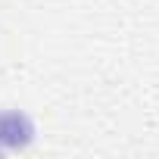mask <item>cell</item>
Listing matches in <instances>:
<instances>
[{
	"mask_svg": "<svg viewBox=\"0 0 159 159\" xmlns=\"http://www.w3.org/2000/svg\"><path fill=\"white\" fill-rule=\"evenodd\" d=\"M34 137V125L22 112H0V143L3 147H25Z\"/></svg>",
	"mask_w": 159,
	"mask_h": 159,
	"instance_id": "1",
	"label": "cell"
}]
</instances>
